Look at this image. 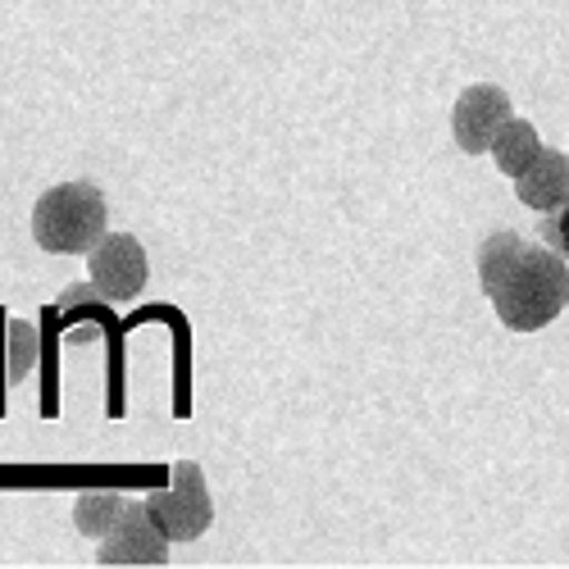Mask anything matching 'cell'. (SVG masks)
<instances>
[{
    "label": "cell",
    "mask_w": 569,
    "mask_h": 569,
    "mask_svg": "<svg viewBox=\"0 0 569 569\" xmlns=\"http://www.w3.org/2000/svg\"><path fill=\"white\" fill-rule=\"evenodd\" d=\"M110 206L97 182H60L32 206V237L51 256H87L106 237Z\"/></svg>",
    "instance_id": "obj_2"
},
{
    "label": "cell",
    "mask_w": 569,
    "mask_h": 569,
    "mask_svg": "<svg viewBox=\"0 0 569 569\" xmlns=\"http://www.w3.org/2000/svg\"><path fill=\"white\" fill-rule=\"evenodd\" d=\"M32 356H37V333L28 323L0 315V388L23 383V373L32 369Z\"/></svg>",
    "instance_id": "obj_10"
},
{
    "label": "cell",
    "mask_w": 569,
    "mask_h": 569,
    "mask_svg": "<svg viewBox=\"0 0 569 569\" xmlns=\"http://www.w3.org/2000/svg\"><path fill=\"white\" fill-rule=\"evenodd\" d=\"M542 156V137H538V128L529 123V119H510L501 132H497V141H492V160H497V169L506 173V178H519V173H529V164Z\"/></svg>",
    "instance_id": "obj_8"
},
{
    "label": "cell",
    "mask_w": 569,
    "mask_h": 569,
    "mask_svg": "<svg viewBox=\"0 0 569 569\" xmlns=\"http://www.w3.org/2000/svg\"><path fill=\"white\" fill-rule=\"evenodd\" d=\"M479 282L510 333H538L569 306V260L519 232H492L479 247Z\"/></svg>",
    "instance_id": "obj_1"
},
{
    "label": "cell",
    "mask_w": 569,
    "mask_h": 569,
    "mask_svg": "<svg viewBox=\"0 0 569 569\" xmlns=\"http://www.w3.org/2000/svg\"><path fill=\"white\" fill-rule=\"evenodd\" d=\"M510 119H515V106H510L506 91L492 87V82H473L451 106V137H456V147L465 156H483V151H492L497 132Z\"/></svg>",
    "instance_id": "obj_5"
},
{
    "label": "cell",
    "mask_w": 569,
    "mask_h": 569,
    "mask_svg": "<svg viewBox=\"0 0 569 569\" xmlns=\"http://www.w3.org/2000/svg\"><path fill=\"white\" fill-rule=\"evenodd\" d=\"M169 533L160 529V519L151 515L147 497L141 501H128L123 519L101 538V551L97 560L101 565H164L169 560Z\"/></svg>",
    "instance_id": "obj_6"
},
{
    "label": "cell",
    "mask_w": 569,
    "mask_h": 569,
    "mask_svg": "<svg viewBox=\"0 0 569 569\" xmlns=\"http://www.w3.org/2000/svg\"><path fill=\"white\" fill-rule=\"evenodd\" d=\"M128 510V497L119 492H106V488H91V492H78L73 497V525L78 533L87 538H106Z\"/></svg>",
    "instance_id": "obj_9"
},
{
    "label": "cell",
    "mask_w": 569,
    "mask_h": 569,
    "mask_svg": "<svg viewBox=\"0 0 569 569\" xmlns=\"http://www.w3.org/2000/svg\"><path fill=\"white\" fill-rule=\"evenodd\" d=\"M87 273L91 288H97L106 301H132L147 288V247L137 242L132 232H106L97 247L87 251Z\"/></svg>",
    "instance_id": "obj_4"
},
{
    "label": "cell",
    "mask_w": 569,
    "mask_h": 569,
    "mask_svg": "<svg viewBox=\"0 0 569 569\" xmlns=\"http://www.w3.org/2000/svg\"><path fill=\"white\" fill-rule=\"evenodd\" d=\"M538 237L551 247V251H560L565 260H569V201L560 206V210H551L547 219H542V228H538Z\"/></svg>",
    "instance_id": "obj_11"
},
{
    "label": "cell",
    "mask_w": 569,
    "mask_h": 569,
    "mask_svg": "<svg viewBox=\"0 0 569 569\" xmlns=\"http://www.w3.org/2000/svg\"><path fill=\"white\" fill-rule=\"evenodd\" d=\"M147 506L173 542H192L214 525V501H210V488H206V473L192 460H178L173 465V488L151 492Z\"/></svg>",
    "instance_id": "obj_3"
},
{
    "label": "cell",
    "mask_w": 569,
    "mask_h": 569,
    "mask_svg": "<svg viewBox=\"0 0 569 569\" xmlns=\"http://www.w3.org/2000/svg\"><path fill=\"white\" fill-rule=\"evenodd\" d=\"M515 197L529 210H542V214L560 210L569 201V151L542 147V156L529 164V173L515 178Z\"/></svg>",
    "instance_id": "obj_7"
}]
</instances>
